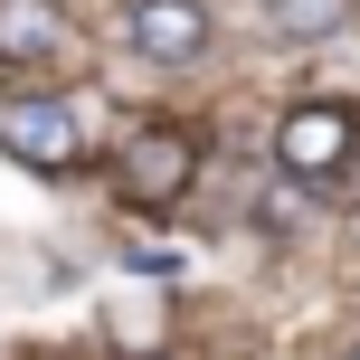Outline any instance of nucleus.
<instances>
[{"instance_id":"obj_4","label":"nucleus","mask_w":360,"mask_h":360,"mask_svg":"<svg viewBox=\"0 0 360 360\" xmlns=\"http://www.w3.org/2000/svg\"><path fill=\"white\" fill-rule=\"evenodd\" d=\"M124 38H133V57H152V67H190V57L209 48V10H199V0H133Z\"/></svg>"},{"instance_id":"obj_7","label":"nucleus","mask_w":360,"mask_h":360,"mask_svg":"<svg viewBox=\"0 0 360 360\" xmlns=\"http://www.w3.org/2000/svg\"><path fill=\"white\" fill-rule=\"evenodd\" d=\"M351 360H360V351H351Z\"/></svg>"},{"instance_id":"obj_3","label":"nucleus","mask_w":360,"mask_h":360,"mask_svg":"<svg viewBox=\"0 0 360 360\" xmlns=\"http://www.w3.org/2000/svg\"><path fill=\"white\" fill-rule=\"evenodd\" d=\"M190 171H199V143L190 133H171V124H143L124 143V162H114V180H124L133 199H180L190 190Z\"/></svg>"},{"instance_id":"obj_5","label":"nucleus","mask_w":360,"mask_h":360,"mask_svg":"<svg viewBox=\"0 0 360 360\" xmlns=\"http://www.w3.org/2000/svg\"><path fill=\"white\" fill-rule=\"evenodd\" d=\"M67 38L76 29H67L57 0H0V67H48Z\"/></svg>"},{"instance_id":"obj_1","label":"nucleus","mask_w":360,"mask_h":360,"mask_svg":"<svg viewBox=\"0 0 360 360\" xmlns=\"http://www.w3.org/2000/svg\"><path fill=\"white\" fill-rule=\"evenodd\" d=\"M0 152L29 171H67V162H86V114L57 105V95H10L0 105Z\"/></svg>"},{"instance_id":"obj_6","label":"nucleus","mask_w":360,"mask_h":360,"mask_svg":"<svg viewBox=\"0 0 360 360\" xmlns=\"http://www.w3.org/2000/svg\"><path fill=\"white\" fill-rule=\"evenodd\" d=\"M266 19H275V38H342L351 29V0H266Z\"/></svg>"},{"instance_id":"obj_2","label":"nucleus","mask_w":360,"mask_h":360,"mask_svg":"<svg viewBox=\"0 0 360 360\" xmlns=\"http://www.w3.org/2000/svg\"><path fill=\"white\" fill-rule=\"evenodd\" d=\"M351 143H360V114H351V105H294L285 124H275V162H285L294 180L342 171V162H351Z\"/></svg>"}]
</instances>
